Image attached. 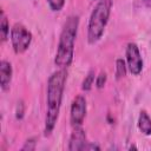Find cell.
<instances>
[{
    "label": "cell",
    "instance_id": "cell-1",
    "mask_svg": "<svg viewBox=\"0 0 151 151\" xmlns=\"http://www.w3.org/2000/svg\"><path fill=\"white\" fill-rule=\"evenodd\" d=\"M67 72L60 68L52 73L47 83V99H46V118H45V136L51 134L59 117V111L63 100V93Z\"/></svg>",
    "mask_w": 151,
    "mask_h": 151
},
{
    "label": "cell",
    "instance_id": "cell-2",
    "mask_svg": "<svg viewBox=\"0 0 151 151\" xmlns=\"http://www.w3.org/2000/svg\"><path fill=\"white\" fill-rule=\"evenodd\" d=\"M79 26V18L71 15L66 20L60 33L58 50L54 58V64L60 68H66L71 65L74 54V41Z\"/></svg>",
    "mask_w": 151,
    "mask_h": 151
},
{
    "label": "cell",
    "instance_id": "cell-3",
    "mask_svg": "<svg viewBox=\"0 0 151 151\" xmlns=\"http://www.w3.org/2000/svg\"><path fill=\"white\" fill-rule=\"evenodd\" d=\"M113 0H99L91 13L87 26V41L90 44L97 42L107 25Z\"/></svg>",
    "mask_w": 151,
    "mask_h": 151
},
{
    "label": "cell",
    "instance_id": "cell-4",
    "mask_svg": "<svg viewBox=\"0 0 151 151\" xmlns=\"http://www.w3.org/2000/svg\"><path fill=\"white\" fill-rule=\"evenodd\" d=\"M11 41L15 53H24L32 41V33L21 24H15L11 29Z\"/></svg>",
    "mask_w": 151,
    "mask_h": 151
},
{
    "label": "cell",
    "instance_id": "cell-5",
    "mask_svg": "<svg viewBox=\"0 0 151 151\" xmlns=\"http://www.w3.org/2000/svg\"><path fill=\"white\" fill-rule=\"evenodd\" d=\"M126 60L130 72L133 76H138L143 70V59L139 48L134 42H130L126 47Z\"/></svg>",
    "mask_w": 151,
    "mask_h": 151
},
{
    "label": "cell",
    "instance_id": "cell-6",
    "mask_svg": "<svg viewBox=\"0 0 151 151\" xmlns=\"http://www.w3.org/2000/svg\"><path fill=\"white\" fill-rule=\"evenodd\" d=\"M86 116V100L83 96H77L71 105L70 120L73 126L81 125L84 118Z\"/></svg>",
    "mask_w": 151,
    "mask_h": 151
},
{
    "label": "cell",
    "instance_id": "cell-7",
    "mask_svg": "<svg viewBox=\"0 0 151 151\" xmlns=\"http://www.w3.org/2000/svg\"><path fill=\"white\" fill-rule=\"evenodd\" d=\"M87 144L86 140V134L85 131L80 127V125H76L68 142V150L70 151H78V150H84L85 145Z\"/></svg>",
    "mask_w": 151,
    "mask_h": 151
},
{
    "label": "cell",
    "instance_id": "cell-8",
    "mask_svg": "<svg viewBox=\"0 0 151 151\" xmlns=\"http://www.w3.org/2000/svg\"><path fill=\"white\" fill-rule=\"evenodd\" d=\"M12 79V65L6 60L0 63V85L2 90H7Z\"/></svg>",
    "mask_w": 151,
    "mask_h": 151
},
{
    "label": "cell",
    "instance_id": "cell-9",
    "mask_svg": "<svg viewBox=\"0 0 151 151\" xmlns=\"http://www.w3.org/2000/svg\"><path fill=\"white\" fill-rule=\"evenodd\" d=\"M138 127L145 136L151 134V118L149 117L146 111H140L139 118H138Z\"/></svg>",
    "mask_w": 151,
    "mask_h": 151
},
{
    "label": "cell",
    "instance_id": "cell-10",
    "mask_svg": "<svg viewBox=\"0 0 151 151\" xmlns=\"http://www.w3.org/2000/svg\"><path fill=\"white\" fill-rule=\"evenodd\" d=\"M8 33H9V26H8V21L7 18L5 17L4 12H1V22H0V35H1V41H6L8 38Z\"/></svg>",
    "mask_w": 151,
    "mask_h": 151
},
{
    "label": "cell",
    "instance_id": "cell-11",
    "mask_svg": "<svg viewBox=\"0 0 151 151\" xmlns=\"http://www.w3.org/2000/svg\"><path fill=\"white\" fill-rule=\"evenodd\" d=\"M93 81H94V71L93 70H90L88 73L85 76L84 80H83V84H81V88L84 91H90L92 85H93Z\"/></svg>",
    "mask_w": 151,
    "mask_h": 151
},
{
    "label": "cell",
    "instance_id": "cell-12",
    "mask_svg": "<svg viewBox=\"0 0 151 151\" xmlns=\"http://www.w3.org/2000/svg\"><path fill=\"white\" fill-rule=\"evenodd\" d=\"M126 74V64L123 59H117L116 61V78L120 79Z\"/></svg>",
    "mask_w": 151,
    "mask_h": 151
},
{
    "label": "cell",
    "instance_id": "cell-13",
    "mask_svg": "<svg viewBox=\"0 0 151 151\" xmlns=\"http://www.w3.org/2000/svg\"><path fill=\"white\" fill-rule=\"evenodd\" d=\"M47 2H48L50 8L54 12L60 11L65 5V0H47Z\"/></svg>",
    "mask_w": 151,
    "mask_h": 151
},
{
    "label": "cell",
    "instance_id": "cell-14",
    "mask_svg": "<svg viewBox=\"0 0 151 151\" xmlns=\"http://www.w3.org/2000/svg\"><path fill=\"white\" fill-rule=\"evenodd\" d=\"M106 79H107V76L105 72H100L98 76H97V79H96V86L98 88H103L104 85L106 84Z\"/></svg>",
    "mask_w": 151,
    "mask_h": 151
},
{
    "label": "cell",
    "instance_id": "cell-15",
    "mask_svg": "<svg viewBox=\"0 0 151 151\" xmlns=\"http://www.w3.org/2000/svg\"><path fill=\"white\" fill-rule=\"evenodd\" d=\"M34 149H35V140L34 139H28L25 143V145L21 147L22 151H33Z\"/></svg>",
    "mask_w": 151,
    "mask_h": 151
},
{
    "label": "cell",
    "instance_id": "cell-16",
    "mask_svg": "<svg viewBox=\"0 0 151 151\" xmlns=\"http://www.w3.org/2000/svg\"><path fill=\"white\" fill-rule=\"evenodd\" d=\"M24 109H25L24 103H22V101H19V103H18V106H17V112H15L18 119H21V118L24 117Z\"/></svg>",
    "mask_w": 151,
    "mask_h": 151
},
{
    "label": "cell",
    "instance_id": "cell-17",
    "mask_svg": "<svg viewBox=\"0 0 151 151\" xmlns=\"http://www.w3.org/2000/svg\"><path fill=\"white\" fill-rule=\"evenodd\" d=\"M84 150H100V147L96 144H86Z\"/></svg>",
    "mask_w": 151,
    "mask_h": 151
},
{
    "label": "cell",
    "instance_id": "cell-18",
    "mask_svg": "<svg viewBox=\"0 0 151 151\" xmlns=\"http://www.w3.org/2000/svg\"><path fill=\"white\" fill-rule=\"evenodd\" d=\"M147 6H151V0H143Z\"/></svg>",
    "mask_w": 151,
    "mask_h": 151
}]
</instances>
